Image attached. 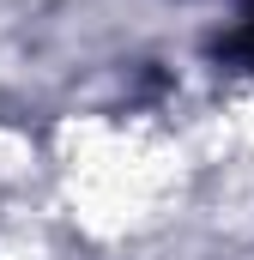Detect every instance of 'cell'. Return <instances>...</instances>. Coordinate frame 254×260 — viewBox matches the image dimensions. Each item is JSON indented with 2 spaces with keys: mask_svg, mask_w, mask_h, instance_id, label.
I'll return each instance as SVG.
<instances>
[{
  "mask_svg": "<svg viewBox=\"0 0 254 260\" xmlns=\"http://www.w3.org/2000/svg\"><path fill=\"white\" fill-rule=\"evenodd\" d=\"M248 30H254V12H248Z\"/></svg>",
  "mask_w": 254,
  "mask_h": 260,
  "instance_id": "6da1fadb",
  "label": "cell"
}]
</instances>
